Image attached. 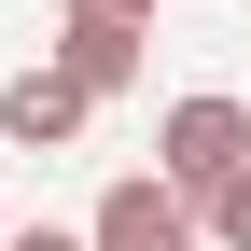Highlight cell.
<instances>
[{
  "instance_id": "6da1fadb",
  "label": "cell",
  "mask_w": 251,
  "mask_h": 251,
  "mask_svg": "<svg viewBox=\"0 0 251 251\" xmlns=\"http://www.w3.org/2000/svg\"><path fill=\"white\" fill-rule=\"evenodd\" d=\"M251 168V112L224 98V84H196V98H168V126H153V181H181V196H224V181Z\"/></svg>"
},
{
  "instance_id": "7a4b0ae2",
  "label": "cell",
  "mask_w": 251,
  "mask_h": 251,
  "mask_svg": "<svg viewBox=\"0 0 251 251\" xmlns=\"http://www.w3.org/2000/svg\"><path fill=\"white\" fill-rule=\"evenodd\" d=\"M42 56L84 84V98H126V84H140V56H153V0H70Z\"/></svg>"
},
{
  "instance_id": "5b68a950",
  "label": "cell",
  "mask_w": 251,
  "mask_h": 251,
  "mask_svg": "<svg viewBox=\"0 0 251 251\" xmlns=\"http://www.w3.org/2000/svg\"><path fill=\"white\" fill-rule=\"evenodd\" d=\"M196 224H209V251H251V168H237V181H224V196H209V209H196Z\"/></svg>"
},
{
  "instance_id": "8992f818",
  "label": "cell",
  "mask_w": 251,
  "mask_h": 251,
  "mask_svg": "<svg viewBox=\"0 0 251 251\" xmlns=\"http://www.w3.org/2000/svg\"><path fill=\"white\" fill-rule=\"evenodd\" d=\"M0 251H84V224H14Z\"/></svg>"
},
{
  "instance_id": "3957f363",
  "label": "cell",
  "mask_w": 251,
  "mask_h": 251,
  "mask_svg": "<svg viewBox=\"0 0 251 251\" xmlns=\"http://www.w3.org/2000/svg\"><path fill=\"white\" fill-rule=\"evenodd\" d=\"M84 251H209V224H196V196H181V181L126 168L112 196L84 209Z\"/></svg>"
},
{
  "instance_id": "277c9868",
  "label": "cell",
  "mask_w": 251,
  "mask_h": 251,
  "mask_svg": "<svg viewBox=\"0 0 251 251\" xmlns=\"http://www.w3.org/2000/svg\"><path fill=\"white\" fill-rule=\"evenodd\" d=\"M84 126H98V98H84V84L56 70V56H42V70H14V84H0V140H14V153H70Z\"/></svg>"
}]
</instances>
